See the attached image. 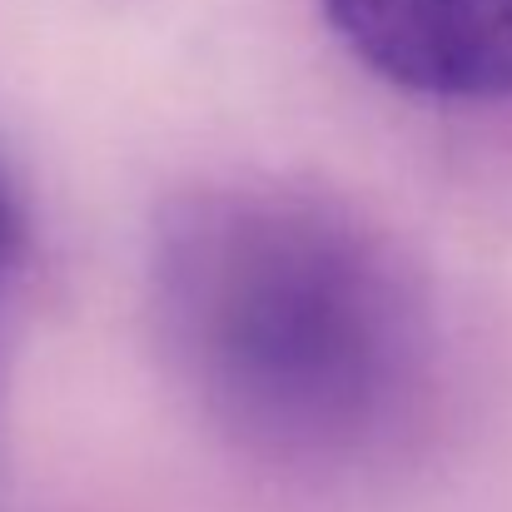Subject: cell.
Listing matches in <instances>:
<instances>
[{
  "instance_id": "cell-3",
  "label": "cell",
  "mask_w": 512,
  "mask_h": 512,
  "mask_svg": "<svg viewBox=\"0 0 512 512\" xmlns=\"http://www.w3.org/2000/svg\"><path fill=\"white\" fill-rule=\"evenodd\" d=\"M0 234H5V204H0Z\"/></svg>"
},
{
  "instance_id": "cell-1",
  "label": "cell",
  "mask_w": 512,
  "mask_h": 512,
  "mask_svg": "<svg viewBox=\"0 0 512 512\" xmlns=\"http://www.w3.org/2000/svg\"><path fill=\"white\" fill-rule=\"evenodd\" d=\"M150 299L199 408L279 463L373 453L428 373V309L408 264L314 194H184L155 229Z\"/></svg>"
},
{
  "instance_id": "cell-2",
  "label": "cell",
  "mask_w": 512,
  "mask_h": 512,
  "mask_svg": "<svg viewBox=\"0 0 512 512\" xmlns=\"http://www.w3.org/2000/svg\"><path fill=\"white\" fill-rule=\"evenodd\" d=\"M343 45L428 100H512V0H324Z\"/></svg>"
}]
</instances>
